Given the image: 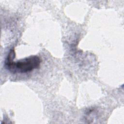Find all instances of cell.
Masks as SVG:
<instances>
[{
	"mask_svg": "<svg viewBox=\"0 0 124 124\" xmlns=\"http://www.w3.org/2000/svg\"><path fill=\"white\" fill-rule=\"evenodd\" d=\"M16 54L14 49H11L5 60L6 68L13 73H26L38 68L41 63L40 58L32 55L14 62Z\"/></svg>",
	"mask_w": 124,
	"mask_h": 124,
	"instance_id": "cell-1",
	"label": "cell"
}]
</instances>
